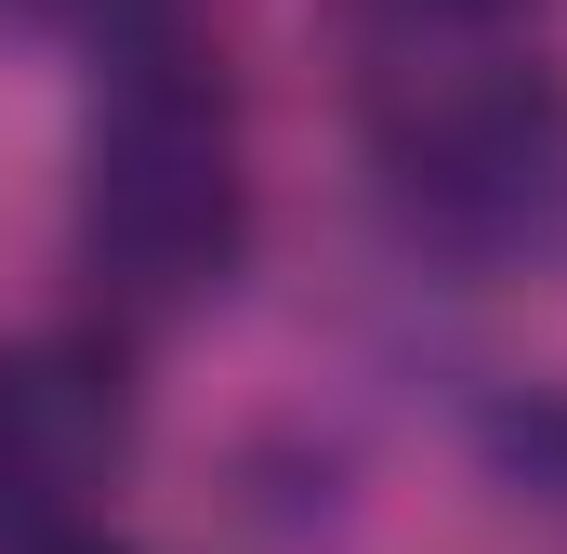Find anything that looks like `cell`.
<instances>
[{"label":"cell","instance_id":"obj_3","mask_svg":"<svg viewBox=\"0 0 567 554\" xmlns=\"http://www.w3.org/2000/svg\"><path fill=\"white\" fill-rule=\"evenodd\" d=\"M133 343L120 330H40L0 343V554L80 542L93 502L133 475Z\"/></svg>","mask_w":567,"mask_h":554},{"label":"cell","instance_id":"obj_1","mask_svg":"<svg viewBox=\"0 0 567 554\" xmlns=\"http://www.w3.org/2000/svg\"><path fill=\"white\" fill-rule=\"evenodd\" d=\"M357 145L396 238L462 277L567 225V80L528 0H357Z\"/></svg>","mask_w":567,"mask_h":554},{"label":"cell","instance_id":"obj_4","mask_svg":"<svg viewBox=\"0 0 567 554\" xmlns=\"http://www.w3.org/2000/svg\"><path fill=\"white\" fill-rule=\"evenodd\" d=\"M40 554H120V542H93V529H80V542H40Z\"/></svg>","mask_w":567,"mask_h":554},{"label":"cell","instance_id":"obj_2","mask_svg":"<svg viewBox=\"0 0 567 554\" xmlns=\"http://www.w3.org/2000/svg\"><path fill=\"white\" fill-rule=\"evenodd\" d=\"M251 265V120L185 0H106L80 106V277L106 330H172Z\"/></svg>","mask_w":567,"mask_h":554}]
</instances>
